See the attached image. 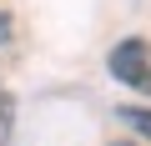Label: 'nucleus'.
Wrapping results in <instances>:
<instances>
[{
  "label": "nucleus",
  "instance_id": "obj_1",
  "mask_svg": "<svg viewBox=\"0 0 151 146\" xmlns=\"http://www.w3.org/2000/svg\"><path fill=\"white\" fill-rule=\"evenodd\" d=\"M106 65H111V76H116L121 86L151 96V40H146V35H126V40L106 55Z\"/></svg>",
  "mask_w": 151,
  "mask_h": 146
},
{
  "label": "nucleus",
  "instance_id": "obj_2",
  "mask_svg": "<svg viewBox=\"0 0 151 146\" xmlns=\"http://www.w3.org/2000/svg\"><path fill=\"white\" fill-rule=\"evenodd\" d=\"M121 121H126V131H136L141 141H151V111H146V106H126Z\"/></svg>",
  "mask_w": 151,
  "mask_h": 146
},
{
  "label": "nucleus",
  "instance_id": "obj_3",
  "mask_svg": "<svg viewBox=\"0 0 151 146\" xmlns=\"http://www.w3.org/2000/svg\"><path fill=\"white\" fill-rule=\"evenodd\" d=\"M10 131H15V96L0 86V146H10Z\"/></svg>",
  "mask_w": 151,
  "mask_h": 146
},
{
  "label": "nucleus",
  "instance_id": "obj_4",
  "mask_svg": "<svg viewBox=\"0 0 151 146\" xmlns=\"http://www.w3.org/2000/svg\"><path fill=\"white\" fill-rule=\"evenodd\" d=\"M10 35H15V20H10V15H5V10H0V45H5V40H10Z\"/></svg>",
  "mask_w": 151,
  "mask_h": 146
}]
</instances>
